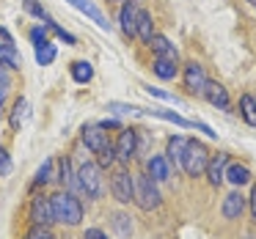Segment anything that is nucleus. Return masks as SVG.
Segmentation results:
<instances>
[{
  "mask_svg": "<svg viewBox=\"0 0 256 239\" xmlns=\"http://www.w3.org/2000/svg\"><path fill=\"white\" fill-rule=\"evenodd\" d=\"M50 204H52V217H56V223L69 226V228L83 223V204H80V198H74V193L58 190L56 195H50Z\"/></svg>",
  "mask_w": 256,
  "mask_h": 239,
  "instance_id": "f257e3e1",
  "label": "nucleus"
},
{
  "mask_svg": "<svg viewBox=\"0 0 256 239\" xmlns=\"http://www.w3.org/2000/svg\"><path fill=\"white\" fill-rule=\"evenodd\" d=\"M135 204L140 206L144 212H152L162 204V195L157 190V182L149 176V173H140L135 176Z\"/></svg>",
  "mask_w": 256,
  "mask_h": 239,
  "instance_id": "f03ea898",
  "label": "nucleus"
},
{
  "mask_svg": "<svg viewBox=\"0 0 256 239\" xmlns=\"http://www.w3.org/2000/svg\"><path fill=\"white\" fill-rule=\"evenodd\" d=\"M78 184L86 198H102V190H105V184H102V168L96 162H83L78 168Z\"/></svg>",
  "mask_w": 256,
  "mask_h": 239,
  "instance_id": "7ed1b4c3",
  "label": "nucleus"
},
{
  "mask_svg": "<svg viewBox=\"0 0 256 239\" xmlns=\"http://www.w3.org/2000/svg\"><path fill=\"white\" fill-rule=\"evenodd\" d=\"M206 165H210V149H206L201 140H190L188 151H184V162H182V171L188 176H204Z\"/></svg>",
  "mask_w": 256,
  "mask_h": 239,
  "instance_id": "20e7f679",
  "label": "nucleus"
},
{
  "mask_svg": "<svg viewBox=\"0 0 256 239\" xmlns=\"http://www.w3.org/2000/svg\"><path fill=\"white\" fill-rule=\"evenodd\" d=\"M110 193L118 204H132L135 201V176L127 171V168H118L116 173L110 176Z\"/></svg>",
  "mask_w": 256,
  "mask_h": 239,
  "instance_id": "39448f33",
  "label": "nucleus"
},
{
  "mask_svg": "<svg viewBox=\"0 0 256 239\" xmlns=\"http://www.w3.org/2000/svg\"><path fill=\"white\" fill-rule=\"evenodd\" d=\"M138 132L140 129H132V127H122L118 129V138H116V160L130 165L138 154L140 143H138Z\"/></svg>",
  "mask_w": 256,
  "mask_h": 239,
  "instance_id": "423d86ee",
  "label": "nucleus"
},
{
  "mask_svg": "<svg viewBox=\"0 0 256 239\" xmlns=\"http://www.w3.org/2000/svg\"><path fill=\"white\" fill-rule=\"evenodd\" d=\"M182 83H184V88H188V94L204 96L210 77H206V72H204V66H201V63L190 61V63H184V69H182Z\"/></svg>",
  "mask_w": 256,
  "mask_h": 239,
  "instance_id": "0eeeda50",
  "label": "nucleus"
},
{
  "mask_svg": "<svg viewBox=\"0 0 256 239\" xmlns=\"http://www.w3.org/2000/svg\"><path fill=\"white\" fill-rule=\"evenodd\" d=\"M28 220H30V226H47V228H50L52 223H56V217H52L50 195H36V198L30 201Z\"/></svg>",
  "mask_w": 256,
  "mask_h": 239,
  "instance_id": "6e6552de",
  "label": "nucleus"
},
{
  "mask_svg": "<svg viewBox=\"0 0 256 239\" xmlns=\"http://www.w3.org/2000/svg\"><path fill=\"white\" fill-rule=\"evenodd\" d=\"M138 11H140L138 3H130V0H124L122 8H118V28L127 39L138 36Z\"/></svg>",
  "mask_w": 256,
  "mask_h": 239,
  "instance_id": "1a4fd4ad",
  "label": "nucleus"
},
{
  "mask_svg": "<svg viewBox=\"0 0 256 239\" xmlns=\"http://www.w3.org/2000/svg\"><path fill=\"white\" fill-rule=\"evenodd\" d=\"M80 143H83L91 154H96V151L108 143V132L100 127V124H86V127L80 129Z\"/></svg>",
  "mask_w": 256,
  "mask_h": 239,
  "instance_id": "9d476101",
  "label": "nucleus"
},
{
  "mask_svg": "<svg viewBox=\"0 0 256 239\" xmlns=\"http://www.w3.org/2000/svg\"><path fill=\"white\" fill-rule=\"evenodd\" d=\"M248 209V198H245L242 193H228L226 198H223V204H220V215L226 217V220H240L242 217V212Z\"/></svg>",
  "mask_w": 256,
  "mask_h": 239,
  "instance_id": "9b49d317",
  "label": "nucleus"
},
{
  "mask_svg": "<svg viewBox=\"0 0 256 239\" xmlns=\"http://www.w3.org/2000/svg\"><path fill=\"white\" fill-rule=\"evenodd\" d=\"M146 173L160 184V182H168V179H171L174 168H171V162L166 160V154H152L149 160H146Z\"/></svg>",
  "mask_w": 256,
  "mask_h": 239,
  "instance_id": "f8f14e48",
  "label": "nucleus"
},
{
  "mask_svg": "<svg viewBox=\"0 0 256 239\" xmlns=\"http://www.w3.org/2000/svg\"><path fill=\"white\" fill-rule=\"evenodd\" d=\"M188 143H190V140L184 138V135H174V138H168V143H166V160L171 162V168H182Z\"/></svg>",
  "mask_w": 256,
  "mask_h": 239,
  "instance_id": "ddd939ff",
  "label": "nucleus"
},
{
  "mask_svg": "<svg viewBox=\"0 0 256 239\" xmlns=\"http://www.w3.org/2000/svg\"><path fill=\"white\" fill-rule=\"evenodd\" d=\"M56 182H61V184H64V190H69V193H80V184H78V171L72 168L69 157H61V160H58V173H56Z\"/></svg>",
  "mask_w": 256,
  "mask_h": 239,
  "instance_id": "4468645a",
  "label": "nucleus"
},
{
  "mask_svg": "<svg viewBox=\"0 0 256 239\" xmlns=\"http://www.w3.org/2000/svg\"><path fill=\"white\" fill-rule=\"evenodd\" d=\"M226 165H228V154L210 157V165H206V179H210L212 187H220V184L226 182Z\"/></svg>",
  "mask_w": 256,
  "mask_h": 239,
  "instance_id": "2eb2a0df",
  "label": "nucleus"
},
{
  "mask_svg": "<svg viewBox=\"0 0 256 239\" xmlns=\"http://www.w3.org/2000/svg\"><path fill=\"white\" fill-rule=\"evenodd\" d=\"M204 99L210 102L212 107H218V110H228L232 107V99H228V91L223 88L220 83H206V91H204Z\"/></svg>",
  "mask_w": 256,
  "mask_h": 239,
  "instance_id": "dca6fc26",
  "label": "nucleus"
},
{
  "mask_svg": "<svg viewBox=\"0 0 256 239\" xmlns=\"http://www.w3.org/2000/svg\"><path fill=\"white\" fill-rule=\"evenodd\" d=\"M69 3H72V6L78 8V11H83L86 17L91 19V22L100 25V30H110V22H108V17L94 6V3H91V0H69Z\"/></svg>",
  "mask_w": 256,
  "mask_h": 239,
  "instance_id": "f3484780",
  "label": "nucleus"
},
{
  "mask_svg": "<svg viewBox=\"0 0 256 239\" xmlns=\"http://www.w3.org/2000/svg\"><path fill=\"white\" fill-rule=\"evenodd\" d=\"M149 47H152V52H154V58H174V61H179L176 47H174L171 41H168L166 36H162V33H154V36H152Z\"/></svg>",
  "mask_w": 256,
  "mask_h": 239,
  "instance_id": "a211bd4d",
  "label": "nucleus"
},
{
  "mask_svg": "<svg viewBox=\"0 0 256 239\" xmlns=\"http://www.w3.org/2000/svg\"><path fill=\"white\" fill-rule=\"evenodd\" d=\"M152 72H154L160 80H174L179 74V61H174V58H154Z\"/></svg>",
  "mask_w": 256,
  "mask_h": 239,
  "instance_id": "6ab92c4d",
  "label": "nucleus"
},
{
  "mask_svg": "<svg viewBox=\"0 0 256 239\" xmlns=\"http://www.w3.org/2000/svg\"><path fill=\"white\" fill-rule=\"evenodd\" d=\"M152 36H154V19H152L149 11L140 8V11H138V36H135V39H140L144 44H149Z\"/></svg>",
  "mask_w": 256,
  "mask_h": 239,
  "instance_id": "aec40b11",
  "label": "nucleus"
},
{
  "mask_svg": "<svg viewBox=\"0 0 256 239\" xmlns=\"http://www.w3.org/2000/svg\"><path fill=\"white\" fill-rule=\"evenodd\" d=\"M69 72H72L74 83L86 85V83H91V80H94V63H91V61H74Z\"/></svg>",
  "mask_w": 256,
  "mask_h": 239,
  "instance_id": "412c9836",
  "label": "nucleus"
},
{
  "mask_svg": "<svg viewBox=\"0 0 256 239\" xmlns=\"http://www.w3.org/2000/svg\"><path fill=\"white\" fill-rule=\"evenodd\" d=\"M0 66H6V69H20L22 66V55L17 52V47L12 44H0Z\"/></svg>",
  "mask_w": 256,
  "mask_h": 239,
  "instance_id": "4be33fe9",
  "label": "nucleus"
},
{
  "mask_svg": "<svg viewBox=\"0 0 256 239\" xmlns=\"http://www.w3.org/2000/svg\"><path fill=\"white\" fill-rule=\"evenodd\" d=\"M226 182H232L234 187H242V184H248V182H250L248 165H240V162H234V165H226Z\"/></svg>",
  "mask_w": 256,
  "mask_h": 239,
  "instance_id": "5701e85b",
  "label": "nucleus"
},
{
  "mask_svg": "<svg viewBox=\"0 0 256 239\" xmlns=\"http://www.w3.org/2000/svg\"><path fill=\"white\" fill-rule=\"evenodd\" d=\"M240 116L248 127H256V96L242 94L240 96Z\"/></svg>",
  "mask_w": 256,
  "mask_h": 239,
  "instance_id": "b1692460",
  "label": "nucleus"
},
{
  "mask_svg": "<svg viewBox=\"0 0 256 239\" xmlns=\"http://www.w3.org/2000/svg\"><path fill=\"white\" fill-rule=\"evenodd\" d=\"M116 162H118L116 160V143H110V140H108V143L96 151V165H100L102 171H108V168H113Z\"/></svg>",
  "mask_w": 256,
  "mask_h": 239,
  "instance_id": "393cba45",
  "label": "nucleus"
},
{
  "mask_svg": "<svg viewBox=\"0 0 256 239\" xmlns=\"http://www.w3.org/2000/svg\"><path fill=\"white\" fill-rule=\"evenodd\" d=\"M110 226H113V231H116L122 239L132 237V223H130V215H124V212H116V215L110 217Z\"/></svg>",
  "mask_w": 256,
  "mask_h": 239,
  "instance_id": "a878e982",
  "label": "nucleus"
},
{
  "mask_svg": "<svg viewBox=\"0 0 256 239\" xmlns=\"http://www.w3.org/2000/svg\"><path fill=\"white\" fill-rule=\"evenodd\" d=\"M56 55H58V50H56L52 41H44V44L36 47V63H39V66H50V63L56 61Z\"/></svg>",
  "mask_w": 256,
  "mask_h": 239,
  "instance_id": "bb28decb",
  "label": "nucleus"
},
{
  "mask_svg": "<svg viewBox=\"0 0 256 239\" xmlns=\"http://www.w3.org/2000/svg\"><path fill=\"white\" fill-rule=\"evenodd\" d=\"M146 116H154V118H162V121H174L176 127H193V121H188L184 116H179V113H174V110H146Z\"/></svg>",
  "mask_w": 256,
  "mask_h": 239,
  "instance_id": "cd10ccee",
  "label": "nucleus"
},
{
  "mask_svg": "<svg viewBox=\"0 0 256 239\" xmlns=\"http://www.w3.org/2000/svg\"><path fill=\"white\" fill-rule=\"evenodd\" d=\"M52 165H56V160H52V157H47V160L42 162V165H39V171H36L34 187H44V184L50 182V179H56V176H52Z\"/></svg>",
  "mask_w": 256,
  "mask_h": 239,
  "instance_id": "c85d7f7f",
  "label": "nucleus"
},
{
  "mask_svg": "<svg viewBox=\"0 0 256 239\" xmlns=\"http://www.w3.org/2000/svg\"><path fill=\"white\" fill-rule=\"evenodd\" d=\"M25 107H28V102H25L22 96H17V99H14V107H12V118H8V124H12V129H14V132H17V129L22 127Z\"/></svg>",
  "mask_w": 256,
  "mask_h": 239,
  "instance_id": "c756f323",
  "label": "nucleus"
},
{
  "mask_svg": "<svg viewBox=\"0 0 256 239\" xmlns=\"http://www.w3.org/2000/svg\"><path fill=\"white\" fill-rule=\"evenodd\" d=\"M22 6H25V11L30 14V17H36V19H44V25L50 22V14H47V8L42 6V3H36V0H22Z\"/></svg>",
  "mask_w": 256,
  "mask_h": 239,
  "instance_id": "7c9ffc66",
  "label": "nucleus"
},
{
  "mask_svg": "<svg viewBox=\"0 0 256 239\" xmlns=\"http://www.w3.org/2000/svg\"><path fill=\"white\" fill-rule=\"evenodd\" d=\"M108 110H113V113H130V116H146V107L124 105V102H108Z\"/></svg>",
  "mask_w": 256,
  "mask_h": 239,
  "instance_id": "2f4dec72",
  "label": "nucleus"
},
{
  "mask_svg": "<svg viewBox=\"0 0 256 239\" xmlns=\"http://www.w3.org/2000/svg\"><path fill=\"white\" fill-rule=\"evenodd\" d=\"M47 28H50V30H56V33H58V39H64L69 47H74V44H78V39H74V36L69 33V30H64L61 25L56 22V19H50V22H47Z\"/></svg>",
  "mask_w": 256,
  "mask_h": 239,
  "instance_id": "473e14b6",
  "label": "nucleus"
},
{
  "mask_svg": "<svg viewBox=\"0 0 256 239\" xmlns=\"http://www.w3.org/2000/svg\"><path fill=\"white\" fill-rule=\"evenodd\" d=\"M25 239H56L47 226H30V231L25 234Z\"/></svg>",
  "mask_w": 256,
  "mask_h": 239,
  "instance_id": "72a5a7b5",
  "label": "nucleus"
},
{
  "mask_svg": "<svg viewBox=\"0 0 256 239\" xmlns=\"http://www.w3.org/2000/svg\"><path fill=\"white\" fill-rule=\"evenodd\" d=\"M144 91L149 96H157V99H166V102H174V105H179V99L174 94H168V91H162V88H154V85H144Z\"/></svg>",
  "mask_w": 256,
  "mask_h": 239,
  "instance_id": "f704fd0d",
  "label": "nucleus"
},
{
  "mask_svg": "<svg viewBox=\"0 0 256 239\" xmlns=\"http://www.w3.org/2000/svg\"><path fill=\"white\" fill-rule=\"evenodd\" d=\"M47 30H50V28H47V25H36V28H30V41H34V47H39V44H44V41H47Z\"/></svg>",
  "mask_w": 256,
  "mask_h": 239,
  "instance_id": "c9c22d12",
  "label": "nucleus"
},
{
  "mask_svg": "<svg viewBox=\"0 0 256 239\" xmlns=\"http://www.w3.org/2000/svg\"><path fill=\"white\" fill-rule=\"evenodd\" d=\"M8 88H12V74L6 66H0V96H6Z\"/></svg>",
  "mask_w": 256,
  "mask_h": 239,
  "instance_id": "e433bc0d",
  "label": "nucleus"
},
{
  "mask_svg": "<svg viewBox=\"0 0 256 239\" xmlns=\"http://www.w3.org/2000/svg\"><path fill=\"white\" fill-rule=\"evenodd\" d=\"M12 173V160H8V151L0 146V176H8Z\"/></svg>",
  "mask_w": 256,
  "mask_h": 239,
  "instance_id": "4c0bfd02",
  "label": "nucleus"
},
{
  "mask_svg": "<svg viewBox=\"0 0 256 239\" xmlns=\"http://www.w3.org/2000/svg\"><path fill=\"white\" fill-rule=\"evenodd\" d=\"M83 239H108V234L102 231V228H86Z\"/></svg>",
  "mask_w": 256,
  "mask_h": 239,
  "instance_id": "58836bf2",
  "label": "nucleus"
},
{
  "mask_svg": "<svg viewBox=\"0 0 256 239\" xmlns=\"http://www.w3.org/2000/svg\"><path fill=\"white\" fill-rule=\"evenodd\" d=\"M248 209H250V217H254V223H256V184L250 187V195H248Z\"/></svg>",
  "mask_w": 256,
  "mask_h": 239,
  "instance_id": "ea45409f",
  "label": "nucleus"
},
{
  "mask_svg": "<svg viewBox=\"0 0 256 239\" xmlns=\"http://www.w3.org/2000/svg\"><path fill=\"white\" fill-rule=\"evenodd\" d=\"M193 127L198 129V132H204V135H210V138H218V132H212V127H206L204 121H193Z\"/></svg>",
  "mask_w": 256,
  "mask_h": 239,
  "instance_id": "a19ab883",
  "label": "nucleus"
},
{
  "mask_svg": "<svg viewBox=\"0 0 256 239\" xmlns=\"http://www.w3.org/2000/svg\"><path fill=\"white\" fill-rule=\"evenodd\" d=\"M100 127H102V129H122V124H118L116 118H105V121H102Z\"/></svg>",
  "mask_w": 256,
  "mask_h": 239,
  "instance_id": "79ce46f5",
  "label": "nucleus"
},
{
  "mask_svg": "<svg viewBox=\"0 0 256 239\" xmlns=\"http://www.w3.org/2000/svg\"><path fill=\"white\" fill-rule=\"evenodd\" d=\"M0 41H3V44H12V41H14V39H12V33H8L6 28H0Z\"/></svg>",
  "mask_w": 256,
  "mask_h": 239,
  "instance_id": "37998d69",
  "label": "nucleus"
},
{
  "mask_svg": "<svg viewBox=\"0 0 256 239\" xmlns=\"http://www.w3.org/2000/svg\"><path fill=\"white\" fill-rule=\"evenodd\" d=\"M0 118H3V96H0Z\"/></svg>",
  "mask_w": 256,
  "mask_h": 239,
  "instance_id": "c03bdc74",
  "label": "nucleus"
},
{
  "mask_svg": "<svg viewBox=\"0 0 256 239\" xmlns=\"http://www.w3.org/2000/svg\"><path fill=\"white\" fill-rule=\"evenodd\" d=\"M122 3H124V0H122ZM130 3H140V0H130Z\"/></svg>",
  "mask_w": 256,
  "mask_h": 239,
  "instance_id": "a18cd8bd",
  "label": "nucleus"
},
{
  "mask_svg": "<svg viewBox=\"0 0 256 239\" xmlns=\"http://www.w3.org/2000/svg\"><path fill=\"white\" fill-rule=\"evenodd\" d=\"M250 3H256V0H250Z\"/></svg>",
  "mask_w": 256,
  "mask_h": 239,
  "instance_id": "49530a36",
  "label": "nucleus"
}]
</instances>
